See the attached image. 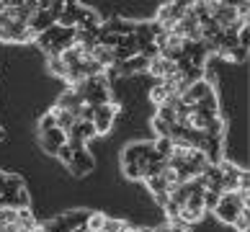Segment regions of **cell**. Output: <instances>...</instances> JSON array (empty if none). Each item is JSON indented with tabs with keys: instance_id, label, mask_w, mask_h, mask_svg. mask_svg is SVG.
<instances>
[{
	"instance_id": "obj_29",
	"label": "cell",
	"mask_w": 250,
	"mask_h": 232,
	"mask_svg": "<svg viewBox=\"0 0 250 232\" xmlns=\"http://www.w3.org/2000/svg\"><path fill=\"white\" fill-rule=\"evenodd\" d=\"M47 11L54 16V21H57V18L64 13V3H47Z\"/></svg>"
},
{
	"instance_id": "obj_3",
	"label": "cell",
	"mask_w": 250,
	"mask_h": 232,
	"mask_svg": "<svg viewBox=\"0 0 250 232\" xmlns=\"http://www.w3.org/2000/svg\"><path fill=\"white\" fill-rule=\"evenodd\" d=\"M0 42H5V44H29V42H36V34L26 23L8 21L5 26H0Z\"/></svg>"
},
{
	"instance_id": "obj_7",
	"label": "cell",
	"mask_w": 250,
	"mask_h": 232,
	"mask_svg": "<svg viewBox=\"0 0 250 232\" xmlns=\"http://www.w3.org/2000/svg\"><path fill=\"white\" fill-rule=\"evenodd\" d=\"M116 114H119V104H106V106H98L96 108V114H93V129H96V134H106L111 127H114V119H116Z\"/></svg>"
},
{
	"instance_id": "obj_14",
	"label": "cell",
	"mask_w": 250,
	"mask_h": 232,
	"mask_svg": "<svg viewBox=\"0 0 250 232\" xmlns=\"http://www.w3.org/2000/svg\"><path fill=\"white\" fill-rule=\"evenodd\" d=\"M101 31L114 34V36H132L134 34V23L132 21H122V18H114L108 23H101Z\"/></svg>"
},
{
	"instance_id": "obj_1",
	"label": "cell",
	"mask_w": 250,
	"mask_h": 232,
	"mask_svg": "<svg viewBox=\"0 0 250 232\" xmlns=\"http://www.w3.org/2000/svg\"><path fill=\"white\" fill-rule=\"evenodd\" d=\"M240 211H248V189L222 193L217 209H214V214H217L219 222H225V225H232L235 217L240 214Z\"/></svg>"
},
{
	"instance_id": "obj_26",
	"label": "cell",
	"mask_w": 250,
	"mask_h": 232,
	"mask_svg": "<svg viewBox=\"0 0 250 232\" xmlns=\"http://www.w3.org/2000/svg\"><path fill=\"white\" fill-rule=\"evenodd\" d=\"M222 57H227V60H232V62H245L248 60V49H243V46H232V49L225 52Z\"/></svg>"
},
{
	"instance_id": "obj_27",
	"label": "cell",
	"mask_w": 250,
	"mask_h": 232,
	"mask_svg": "<svg viewBox=\"0 0 250 232\" xmlns=\"http://www.w3.org/2000/svg\"><path fill=\"white\" fill-rule=\"evenodd\" d=\"M248 225H250V222H248V211H240V214L235 217V222H232V227L237 232H248Z\"/></svg>"
},
{
	"instance_id": "obj_10",
	"label": "cell",
	"mask_w": 250,
	"mask_h": 232,
	"mask_svg": "<svg viewBox=\"0 0 250 232\" xmlns=\"http://www.w3.org/2000/svg\"><path fill=\"white\" fill-rule=\"evenodd\" d=\"M57 108H62V111H67V114H72L78 119V114H80V108L85 106L83 104V98L80 96H75V93H72L70 88H64L62 93H60V98H57V104H54Z\"/></svg>"
},
{
	"instance_id": "obj_20",
	"label": "cell",
	"mask_w": 250,
	"mask_h": 232,
	"mask_svg": "<svg viewBox=\"0 0 250 232\" xmlns=\"http://www.w3.org/2000/svg\"><path fill=\"white\" fill-rule=\"evenodd\" d=\"M47 64H49V72H52V75H57V78L64 80V75H67V67H64V62L57 57V54H49Z\"/></svg>"
},
{
	"instance_id": "obj_9",
	"label": "cell",
	"mask_w": 250,
	"mask_h": 232,
	"mask_svg": "<svg viewBox=\"0 0 250 232\" xmlns=\"http://www.w3.org/2000/svg\"><path fill=\"white\" fill-rule=\"evenodd\" d=\"M54 23H57V21H54V16L47 11V3H39V11L29 18V23H26V26H29L36 36H39V34H44V31H49Z\"/></svg>"
},
{
	"instance_id": "obj_23",
	"label": "cell",
	"mask_w": 250,
	"mask_h": 232,
	"mask_svg": "<svg viewBox=\"0 0 250 232\" xmlns=\"http://www.w3.org/2000/svg\"><path fill=\"white\" fill-rule=\"evenodd\" d=\"M152 127H155V134L157 137H163V139H170V134H173V127L170 124H165V122H160V119H152Z\"/></svg>"
},
{
	"instance_id": "obj_21",
	"label": "cell",
	"mask_w": 250,
	"mask_h": 232,
	"mask_svg": "<svg viewBox=\"0 0 250 232\" xmlns=\"http://www.w3.org/2000/svg\"><path fill=\"white\" fill-rule=\"evenodd\" d=\"M160 122H165V124H178V119H175V108H170V106H157V114H155Z\"/></svg>"
},
{
	"instance_id": "obj_8",
	"label": "cell",
	"mask_w": 250,
	"mask_h": 232,
	"mask_svg": "<svg viewBox=\"0 0 250 232\" xmlns=\"http://www.w3.org/2000/svg\"><path fill=\"white\" fill-rule=\"evenodd\" d=\"M147 72L155 78V83H163V80H170L173 75H178V64L157 54V57L150 60V64H147Z\"/></svg>"
},
{
	"instance_id": "obj_19",
	"label": "cell",
	"mask_w": 250,
	"mask_h": 232,
	"mask_svg": "<svg viewBox=\"0 0 250 232\" xmlns=\"http://www.w3.org/2000/svg\"><path fill=\"white\" fill-rule=\"evenodd\" d=\"M134 227L129 225L126 219H106L104 222V230L101 232H132Z\"/></svg>"
},
{
	"instance_id": "obj_4",
	"label": "cell",
	"mask_w": 250,
	"mask_h": 232,
	"mask_svg": "<svg viewBox=\"0 0 250 232\" xmlns=\"http://www.w3.org/2000/svg\"><path fill=\"white\" fill-rule=\"evenodd\" d=\"M201 196H204V193H191L188 201L181 207V211H178V222H181V225L191 227V225H196V222L204 219V214H207V211H204Z\"/></svg>"
},
{
	"instance_id": "obj_24",
	"label": "cell",
	"mask_w": 250,
	"mask_h": 232,
	"mask_svg": "<svg viewBox=\"0 0 250 232\" xmlns=\"http://www.w3.org/2000/svg\"><path fill=\"white\" fill-rule=\"evenodd\" d=\"M8 225H16V209L0 207V230L8 227Z\"/></svg>"
},
{
	"instance_id": "obj_28",
	"label": "cell",
	"mask_w": 250,
	"mask_h": 232,
	"mask_svg": "<svg viewBox=\"0 0 250 232\" xmlns=\"http://www.w3.org/2000/svg\"><path fill=\"white\" fill-rule=\"evenodd\" d=\"M57 157H60V160H62L64 165H70V160H72V150H70L67 145H62L60 150H57Z\"/></svg>"
},
{
	"instance_id": "obj_25",
	"label": "cell",
	"mask_w": 250,
	"mask_h": 232,
	"mask_svg": "<svg viewBox=\"0 0 250 232\" xmlns=\"http://www.w3.org/2000/svg\"><path fill=\"white\" fill-rule=\"evenodd\" d=\"M54 127H57V122H54L52 111H47V114H44V116L39 119V137H42V134H47L49 129H54Z\"/></svg>"
},
{
	"instance_id": "obj_16",
	"label": "cell",
	"mask_w": 250,
	"mask_h": 232,
	"mask_svg": "<svg viewBox=\"0 0 250 232\" xmlns=\"http://www.w3.org/2000/svg\"><path fill=\"white\" fill-rule=\"evenodd\" d=\"M108 217L104 214V211H88V219H85V225H83V230H88V232H101L104 230V222Z\"/></svg>"
},
{
	"instance_id": "obj_22",
	"label": "cell",
	"mask_w": 250,
	"mask_h": 232,
	"mask_svg": "<svg viewBox=\"0 0 250 232\" xmlns=\"http://www.w3.org/2000/svg\"><path fill=\"white\" fill-rule=\"evenodd\" d=\"M219 196H222V193L204 191V196H201V201H204V211H214V209H217V204H219Z\"/></svg>"
},
{
	"instance_id": "obj_6",
	"label": "cell",
	"mask_w": 250,
	"mask_h": 232,
	"mask_svg": "<svg viewBox=\"0 0 250 232\" xmlns=\"http://www.w3.org/2000/svg\"><path fill=\"white\" fill-rule=\"evenodd\" d=\"M209 18L219 26L222 31H225L227 26H232L235 21H240V18H237V5H232V3H211Z\"/></svg>"
},
{
	"instance_id": "obj_5",
	"label": "cell",
	"mask_w": 250,
	"mask_h": 232,
	"mask_svg": "<svg viewBox=\"0 0 250 232\" xmlns=\"http://www.w3.org/2000/svg\"><path fill=\"white\" fill-rule=\"evenodd\" d=\"M85 106H93V108H98V106H106V104H111V88H108V78L104 75V78H93V85H90V90L85 93Z\"/></svg>"
},
{
	"instance_id": "obj_2",
	"label": "cell",
	"mask_w": 250,
	"mask_h": 232,
	"mask_svg": "<svg viewBox=\"0 0 250 232\" xmlns=\"http://www.w3.org/2000/svg\"><path fill=\"white\" fill-rule=\"evenodd\" d=\"M186 13H188V3H178V0H175V3H163L160 8H157L155 23L160 26L165 34H170V31H173V26L178 23Z\"/></svg>"
},
{
	"instance_id": "obj_12",
	"label": "cell",
	"mask_w": 250,
	"mask_h": 232,
	"mask_svg": "<svg viewBox=\"0 0 250 232\" xmlns=\"http://www.w3.org/2000/svg\"><path fill=\"white\" fill-rule=\"evenodd\" d=\"M88 57L93 60V62H98V64H101V67H104V70H111V67H114V64H116L114 49H111V46H104V44H98V42H96V46H93V49H90V54H88Z\"/></svg>"
},
{
	"instance_id": "obj_30",
	"label": "cell",
	"mask_w": 250,
	"mask_h": 232,
	"mask_svg": "<svg viewBox=\"0 0 250 232\" xmlns=\"http://www.w3.org/2000/svg\"><path fill=\"white\" fill-rule=\"evenodd\" d=\"M165 232H188V227L181 222H170V225H165Z\"/></svg>"
},
{
	"instance_id": "obj_11",
	"label": "cell",
	"mask_w": 250,
	"mask_h": 232,
	"mask_svg": "<svg viewBox=\"0 0 250 232\" xmlns=\"http://www.w3.org/2000/svg\"><path fill=\"white\" fill-rule=\"evenodd\" d=\"M62 145H67V134H64L62 129L54 127V129H49L47 134H42V147H44L49 155H57V150H60Z\"/></svg>"
},
{
	"instance_id": "obj_17",
	"label": "cell",
	"mask_w": 250,
	"mask_h": 232,
	"mask_svg": "<svg viewBox=\"0 0 250 232\" xmlns=\"http://www.w3.org/2000/svg\"><path fill=\"white\" fill-rule=\"evenodd\" d=\"M147 189L152 191V196H168V191H170V186L165 183L160 175H155V178H147Z\"/></svg>"
},
{
	"instance_id": "obj_13",
	"label": "cell",
	"mask_w": 250,
	"mask_h": 232,
	"mask_svg": "<svg viewBox=\"0 0 250 232\" xmlns=\"http://www.w3.org/2000/svg\"><path fill=\"white\" fill-rule=\"evenodd\" d=\"M67 168L75 173V175H85V173H90V168H93V157H90L88 150L72 152V160H70Z\"/></svg>"
},
{
	"instance_id": "obj_31",
	"label": "cell",
	"mask_w": 250,
	"mask_h": 232,
	"mask_svg": "<svg viewBox=\"0 0 250 232\" xmlns=\"http://www.w3.org/2000/svg\"><path fill=\"white\" fill-rule=\"evenodd\" d=\"M0 139H3V129H0Z\"/></svg>"
},
{
	"instance_id": "obj_18",
	"label": "cell",
	"mask_w": 250,
	"mask_h": 232,
	"mask_svg": "<svg viewBox=\"0 0 250 232\" xmlns=\"http://www.w3.org/2000/svg\"><path fill=\"white\" fill-rule=\"evenodd\" d=\"M168 98H170V93L165 90V85H163V83H155V85L150 88V101H152L155 106H163Z\"/></svg>"
},
{
	"instance_id": "obj_15",
	"label": "cell",
	"mask_w": 250,
	"mask_h": 232,
	"mask_svg": "<svg viewBox=\"0 0 250 232\" xmlns=\"http://www.w3.org/2000/svg\"><path fill=\"white\" fill-rule=\"evenodd\" d=\"M49 111H52V116H54V122H57V129H62V132H64V134H67V132H70V129H72V124H75V122H78V119H75V116H72V114H67V111H62V108H57V106H52Z\"/></svg>"
}]
</instances>
